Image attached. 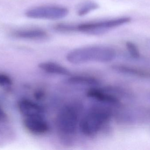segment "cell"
Here are the masks:
<instances>
[{"label": "cell", "mask_w": 150, "mask_h": 150, "mask_svg": "<svg viewBox=\"0 0 150 150\" xmlns=\"http://www.w3.org/2000/svg\"><path fill=\"white\" fill-rule=\"evenodd\" d=\"M112 112L107 107L96 106L90 109L79 121L81 132L86 136H92L98 133L109 122Z\"/></svg>", "instance_id": "obj_2"}, {"label": "cell", "mask_w": 150, "mask_h": 150, "mask_svg": "<svg viewBox=\"0 0 150 150\" xmlns=\"http://www.w3.org/2000/svg\"><path fill=\"white\" fill-rule=\"evenodd\" d=\"M128 51L131 57L134 59H139L141 56L140 51L135 44L130 41H128L126 44Z\"/></svg>", "instance_id": "obj_14"}, {"label": "cell", "mask_w": 150, "mask_h": 150, "mask_svg": "<svg viewBox=\"0 0 150 150\" xmlns=\"http://www.w3.org/2000/svg\"><path fill=\"white\" fill-rule=\"evenodd\" d=\"M12 83V80L9 76L5 74L0 73V86H9Z\"/></svg>", "instance_id": "obj_15"}, {"label": "cell", "mask_w": 150, "mask_h": 150, "mask_svg": "<svg viewBox=\"0 0 150 150\" xmlns=\"http://www.w3.org/2000/svg\"><path fill=\"white\" fill-rule=\"evenodd\" d=\"M7 119V115L0 107V122H3Z\"/></svg>", "instance_id": "obj_16"}, {"label": "cell", "mask_w": 150, "mask_h": 150, "mask_svg": "<svg viewBox=\"0 0 150 150\" xmlns=\"http://www.w3.org/2000/svg\"><path fill=\"white\" fill-rule=\"evenodd\" d=\"M112 69L115 72L127 75L132 76L143 78L150 79V72L143 70L134 67L123 64H115L112 67Z\"/></svg>", "instance_id": "obj_10"}, {"label": "cell", "mask_w": 150, "mask_h": 150, "mask_svg": "<svg viewBox=\"0 0 150 150\" xmlns=\"http://www.w3.org/2000/svg\"><path fill=\"white\" fill-rule=\"evenodd\" d=\"M23 123L28 131L34 134H44L47 133L50 129L49 125L44 116L25 118Z\"/></svg>", "instance_id": "obj_6"}, {"label": "cell", "mask_w": 150, "mask_h": 150, "mask_svg": "<svg viewBox=\"0 0 150 150\" xmlns=\"http://www.w3.org/2000/svg\"><path fill=\"white\" fill-rule=\"evenodd\" d=\"M19 111L25 118L44 116L45 110L40 105L29 99L21 100L18 103Z\"/></svg>", "instance_id": "obj_7"}, {"label": "cell", "mask_w": 150, "mask_h": 150, "mask_svg": "<svg viewBox=\"0 0 150 150\" xmlns=\"http://www.w3.org/2000/svg\"><path fill=\"white\" fill-rule=\"evenodd\" d=\"M12 35L18 38L32 40H46L49 38L46 31L39 28L17 30L13 32Z\"/></svg>", "instance_id": "obj_9"}, {"label": "cell", "mask_w": 150, "mask_h": 150, "mask_svg": "<svg viewBox=\"0 0 150 150\" xmlns=\"http://www.w3.org/2000/svg\"><path fill=\"white\" fill-rule=\"evenodd\" d=\"M131 20V18L125 16L95 22L81 23L75 25V32H80L90 35H101L111 29L127 23Z\"/></svg>", "instance_id": "obj_4"}, {"label": "cell", "mask_w": 150, "mask_h": 150, "mask_svg": "<svg viewBox=\"0 0 150 150\" xmlns=\"http://www.w3.org/2000/svg\"><path fill=\"white\" fill-rule=\"evenodd\" d=\"M38 67L46 73L62 76H69L70 72L66 67L53 62L47 61L41 63Z\"/></svg>", "instance_id": "obj_11"}, {"label": "cell", "mask_w": 150, "mask_h": 150, "mask_svg": "<svg viewBox=\"0 0 150 150\" xmlns=\"http://www.w3.org/2000/svg\"><path fill=\"white\" fill-rule=\"evenodd\" d=\"M113 48L102 46H91L76 48L67 55L70 63L80 64L90 62L107 63L112 61L116 56Z\"/></svg>", "instance_id": "obj_1"}, {"label": "cell", "mask_w": 150, "mask_h": 150, "mask_svg": "<svg viewBox=\"0 0 150 150\" xmlns=\"http://www.w3.org/2000/svg\"><path fill=\"white\" fill-rule=\"evenodd\" d=\"M98 8L97 3L93 1H86L79 5L77 9V14L79 16H83Z\"/></svg>", "instance_id": "obj_13"}, {"label": "cell", "mask_w": 150, "mask_h": 150, "mask_svg": "<svg viewBox=\"0 0 150 150\" xmlns=\"http://www.w3.org/2000/svg\"><path fill=\"white\" fill-rule=\"evenodd\" d=\"M86 94L88 97L102 103L117 107L120 105V100L116 96L100 89L92 88Z\"/></svg>", "instance_id": "obj_8"}, {"label": "cell", "mask_w": 150, "mask_h": 150, "mask_svg": "<svg viewBox=\"0 0 150 150\" xmlns=\"http://www.w3.org/2000/svg\"><path fill=\"white\" fill-rule=\"evenodd\" d=\"M67 82L72 84L95 86L99 84L97 78L86 75H75L68 78Z\"/></svg>", "instance_id": "obj_12"}, {"label": "cell", "mask_w": 150, "mask_h": 150, "mask_svg": "<svg viewBox=\"0 0 150 150\" xmlns=\"http://www.w3.org/2000/svg\"><path fill=\"white\" fill-rule=\"evenodd\" d=\"M68 14L69 10L65 7L46 5L30 9L25 15L27 17L35 19L57 20L66 17Z\"/></svg>", "instance_id": "obj_5"}, {"label": "cell", "mask_w": 150, "mask_h": 150, "mask_svg": "<svg viewBox=\"0 0 150 150\" xmlns=\"http://www.w3.org/2000/svg\"><path fill=\"white\" fill-rule=\"evenodd\" d=\"M79 110L74 104L62 107L58 113L56 126L58 132L66 137L73 136L79 126Z\"/></svg>", "instance_id": "obj_3"}]
</instances>
